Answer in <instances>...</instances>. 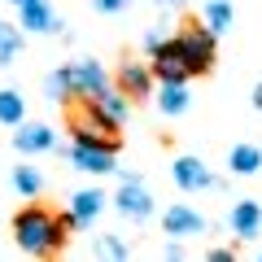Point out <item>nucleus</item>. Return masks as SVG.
Masks as SVG:
<instances>
[{
    "instance_id": "obj_15",
    "label": "nucleus",
    "mask_w": 262,
    "mask_h": 262,
    "mask_svg": "<svg viewBox=\"0 0 262 262\" xmlns=\"http://www.w3.org/2000/svg\"><path fill=\"white\" fill-rule=\"evenodd\" d=\"M70 79H75V92L79 96H92V92L105 88V70L96 61H75V66H70Z\"/></svg>"
},
{
    "instance_id": "obj_8",
    "label": "nucleus",
    "mask_w": 262,
    "mask_h": 262,
    "mask_svg": "<svg viewBox=\"0 0 262 262\" xmlns=\"http://www.w3.org/2000/svg\"><path fill=\"white\" fill-rule=\"evenodd\" d=\"M105 201H110V196H105L101 188H83V192H75V196H70V210H66L70 227H92L96 214L105 210Z\"/></svg>"
},
{
    "instance_id": "obj_19",
    "label": "nucleus",
    "mask_w": 262,
    "mask_h": 262,
    "mask_svg": "<svg viewBox=\"0 0 262 262\" xmlns=\"http://www.w3.org/2000/svg\"><path fill=\"white\" fill-rule=\"evenodd\" d=\"M44 96H48V101H57V105L70 101V96H79L75 92V79H70V66H66V70H53V75L44 79Z\"/></svg>"
},
{
    "instance_id": "obj_20",
    "label": "nucleus",
    "mask_w": 262,
    "mask_h": 262,
    "mask_svg": "<svg viewBox=\"0 0 262 262\" xmlns=\"http://www.w3.org/2000/svg\"><path fill=\"white\" fill-rule=\"evenodd\" d=\"M22 118H27V101H22L13 88H0V122H5V127H18Z\"/></svg>"
},
{
    "instance_id": "obj_16",
    "label": "nucleus",
    "mask_w": 262,
    "mask_h": 262,
    "mask_svg": "<svg viewBox=\"0 0 262 262\" xmlns=\"http://www.w3.org/2000/svg\"><path fill=\"white\" fill-rule=\"evenodd\" d=\"M232 22H236V9L227 0H206V5H201V27H210L214 35L232 31Z\"/></svg>"
},
{
    "instance_id": "obj_14",
    "label": "nucleus",
    "mask_w": 262,
    "mask_h": 262,
    "mask_svg": "<svg viewBox=\"0 0 262 262\" xmlns=\"http://www.w3.org/2000/svg\"><path fill=\"white\" fill-rule=\"evenodd\" d=\"M22 22L18 27H27L31 35H48V31H57V18H53V9H48L44 0H31V5H22Z\"/></svg>"
},
{
    "instance_id": "obj_22",
    "label": "nucleus",
    "mask_w": 262,
    "mask_h": 262,
    "mask_svg": "<svg viewBox=\"0 0 262 262\" xmlns=\"http://www.w3.org/2000/svg\"><path fill=\"white\" fill-rule=\"evenodd\" d=\"M18 48H22V27H13V22L0 18V66H13Z\"/></svg>"
},
{
    "instance_id": "obj_24",
    "label": "nucleus",
    "mask_w": 262,
    "mask_h": 262,
    "mask_svg": "<svg viewBox=\"0 0 262 262\" xmlns=\"http://www.w3.org/2000/svg\"><path fill=\"white\" fill-rule=\"evenodd\" d=\"M105 253H110V258H127V245L122 241H114V236H105V245H101Z\"/></svg>"
},
{
    "instance_id": "obj_27",
    "label": "nucleus",
    "mask_w": 262,
    "mask_h": 262,
    "mask_svg": "<svg viewBox=\"0 0 262 262\" xmlns=\"http://www.w3.org/2000/svg\"><path fill=\"white\" fill-rule=\"evenodd\" d=\"M153 5H184V0H153Z\"/></svg>"
},
{
    "instance_id": "obj_23",
    "label": "nucleus",
    "mask_w": 262,
    "mask_h": 262,
    "mask_svg": "<svg viewBox=\"0 0 262 262\" xmlns=\"http://www.w3.org/2000/svg\"><path fill=\"white\" fill-rule=\"evenodd\" d=\"M92 5H96L101 13H122V9L131 5V0H92Z\"/></svg>"
},
{
    "instance_id": "obj_4",
    "label": "nucleus",
    "mask_w": 262,
    "mask_h": 262,
    "mask_svg": "<svg viewBox=\"0 0 262 262\" xmlns=\"http://www.w3.org/2000/svg\"><path fill=\"white\" fill-rule=\"evenodd\" d=\"M153 79L158 83H188L192 79V66H188L184 48H179V39H162V48L153 53Z\"/></svg>"
},
{
    "instance_id": "obj_26",
    "label": "nucleus",
    "mask_w": 262,
    "mask_h": 262,
    "mask_svg": "<svg viewBox=\"0 0 262 262\" xmlns=\"http://www.w3.org/2000/svg\"><path fill=\"white\" fill-rule=\"evenodd\" d=\"M253 105H258V110H262V83L253 88Z\"/></svg>"
},
{
    "instance_id": "obj_13",
    "label": "nucleus",
    "mask_w": 262,
    "mask_h": 262,
    "mask_svg": "<svg viewBox=\"0 0 262 262\" xmlns=\"http://www.w3.org/2000/svg\"><path fill=\"white\" fill-rule=\"evenodd\" d=\"M232 232H236V241H253L262 232V206L258 201H236L232 206Z\"/></svg>"
},
{
    "instance_id": "obj_7",
    "label": "nucleus",
    "mask_w": 262,
    "mask_h": 262,
    "mask_svg": "<svg viewBox=\"0 0 262 262\" xmlns=\"http://www.w3.org/2000/svg\"><path fill=\"white\" fill-rule=\"evenodd\" d=\"M170 175H175V184L184 188V192H206V188H219V179L206 170V162H201V158H175Z\"/></svg>"
},
{
    "instance_id": "obj_21",
    "label": "nucleus",
    "mask_w": 262,
    "mask_h": 262,
    "mask_svg": "<svg viewBox=\"0 0 262 262\" xmlns=\"http://www.w3.org/2000/svg\"><path fill=\"white\" fill-rule=\"evenodd\" d=\"M13 188H18L27 201H35V196L44 192V175H39L35 166H13Z\"/></svg>"
},
{
    "instance_id": "obj_10",
    "label": "nucleus",
    "mask_w": 262,
    "mask_h": 262,
    "mask_svg": "<svg viewBox=\"0 0 262 262\" xmlns=\"http://www.w3.org/2000/svg\"><path fill=\"white\" fill-rule=\"evenodd\" d=\"M118 88L127 92V101H144L153 92V70L144 61H122L118 70Z\"/></svg>"
},
{
    "instance_id": "obj_5",
    "label": "nucleus",
    "mask_w": 262,
    "mask_h": 262,
    "mask_svg": "<svg viewBox=\"0 0 262 262\" xmlns=\"http://www.w3.org/2000/svg\"><path fill=\"white\" fill-rule=\"evenodd\" d=\"M70 131H75V140H118V127L88 101H83V110L70 118Z\"/></svg>"
},
{
    "instance_id": "obj_12",
    "label": "nucleus",
    "mask_w": 262,
    "mask_h": 262,
    "mask_svg": "<svg viewBox=\"0 0 262 262\" xmlns=\"http://www.w3.org/2000/svg\"><path fill=\"white\" fill-rule=\"evenodd\" d=\"M162 227H166V236H201L206 232V219L196 214L192 206H170L166 219H162Z\"/></svg>"
},
{
    "instance_id": "obj_3",
    "label": "nucleus",
    "mask_w": 262,
    "mask_h": 262,
    "mask_svg": "<svg viewBox=\"0 0 262 262\" xmlns=\"http://www.w3.org/2000/svg\"><path fill=\"white\" fill-rule=\"evenodd\" d=\"M175 39H179V48H184L188 66H192V75H206L210 66H214V31L210 27L192 22V27H184Z\"/></svg>"
},
{
    "instance_id": "obj_1",
    "label": "nucleus",
    "mask_w": 262,
    "mask_h": 262,
    "mask_svg": "<svg viewBox=\"0 0 262 262\" xmlns=\"http://www.w3.org/2000/svg\"><path fill=\"white\" fill-rule=\"evenodd\" d=\"M66 232H70V219L66 214H53L44 206H27L13 214V241H18L22 253L31 258H48L66 245Z\"/></svg>"
},
{
    "instance_id": "obj_25",
    "label": "nucleus",
    "mask_w": 262,
    "mask_h": 262,
    "mask_svg": "<svg viewBox=\"0 0 262 262\" xmlns=\"http://www.w3.org/2000/svg\"><path fill=\"white\" fill-rule=\"evenodd\" d=\"M162 39H166V35H162V31H149V35H144V53H158V48H162Z\"/></svg>"
},
{
    "instance_id": "obj_6",
    "label": "nucleus",
    "mask_w": 262,
    "mask_h": 262,
    "mask_svg": "<svg viewBox=\"0 0 262 262\" xmlns=\"http://www.w3.org/2000/svg\"><path fill=\"white\" fill-rule=\"evenodd\" d=\"M114 201H118V210L127 219H136V223L153 214V196H149V188L140 184V175H122V188H118Z\"/></svg>"
},
{
    "instance_id": "obj_2",
    "label": "nucleus",
    "mask_w": 262,
    "mask_h": 262,
    "mask_svg": "<svg viewBox=\"0 0 262 262\" xmlns=\"http://www.w3.org/2000/svg\"><path fill=\"white\" fill-rule=\"evenodd\" d=\"M70 162L83 175H110L118 162V140H75L70 144Z\"/></svg>"
},
{
    "instance_id": "obj_11",
    "label": "nucleus",
    "mask_w": 262,
    "mask_h": 262,
    "mask_svg": "<svg viewBox=\"0 0 262 262\" xmlns=\"http://www.w3.org/2000/svg\"><path fill=\"white\" fill-rule=\"evenodd\" d=\"M83 101H88V105H96V110H101L105 118L114 122V127H122V122H127V110H131V105H127V92H122V88H110V83H105L101 92L83 96Z\"/></svg>"
},
{
    "instance_id": "obj_29",
    "label": "nucleus",
    "mask_w": 262,
    "mask_h": 262,
    "mask_svg": "<svg viewBox=\"0 0 262 262\" xmlns=\"http://www.w3.org/2000/svg\"><path fill=\"white\" fill-rule=\"evenodd\" d=\"M258 258H262V253H258Z\"/></svg>"
},
{
    "instance_id": "obj_9",
    "label": "nucleus",
    "mask_w": 262,
    "mask_h": 262,
    "mask_svg": "<svg viewBox=\"0 0 262 262\" xmlns=\"http://www.w3.org/2000/svg\"><path fill=\"white\" fill-rule=\"evenodd\" d=\"M13 149L18 153H48V149H57V136H53V127H44V122H18Z\"/></svg>"
},
{
    "instance_id": "obj_18",
    "label": "nucleus",
    "mask_w": 262,
    "mask_h": 262,
    "mask_svg": "<svg viewBox=\"0 0 262 262\" xmlns=\"http://www.w3.org/2000/svg\"><path fill=\"white\" fill-rule=\"evenodd\" d=\"M158 110L166 114V118H179V114L188 110V88H184V83H162V92H158Z\"/></svg>"
},
{
    "instance_id": "obj_17",
    "label": "nucleus",
    "mask_w": 262,
    "mask_h": 262,
    "mask_svg": "<svg viewBox=\"0 0 262 262\" xmlns=\"http://www.w3.org/2000/svg\"><path fill=\"white\" fill-rule=\"evenodd\" d=\"M227 166H232V175H258L262 170V149L258 144H236L227 153Z\"/></svg>"
},
{
    "instance_id": "obj_28",
    "label": "nucleus",
    "mask_w": 262,
    "mask_h": 262,
    "mask_svg": "<svg viewBox=\"0 0 262 262\" xmlns=\"http://www.w3.org/2000/svg\"><path fill=\"white\" fill-rule=\"evenodd\" d=\"M9 5H18V9H22V5H31V0H9Z\"/></svg>"
}]
</instances>
